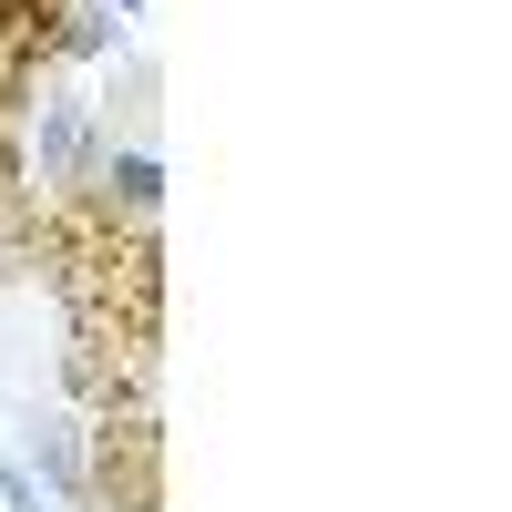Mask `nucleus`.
Wrapping results in <instances>:
<instances>
[{
    "mask_svg": "<svg viewBox=\"0 0 512 512\" xmlns=\"http://www.w3.org/2000/svg\"><path fill=\"white\" fill-rule=\"evenodd\" d=\"M93 154H103V123H93V103L41 93V113H31V185H41V195H82Z\"/></svg>",
    "mask_w": 512,
    "mask_h": 512,
    "instance_id": "obj_1",
    "label": "nucleus"
},
{
    "mask_svg": "<svg viewBox=\"0 0 512 512\" xmlns=\"http://www.w3.org/2000/svg\"><path fill=\"white\" fill-rule=\"evenodd\" d=\"M123 52V21L103 11V0H62V21H52V62H103Z\"/></svg>",
    "mask_w": 512,
    "mask_h": 512,
    "instance_id": "obj_2",
    "label": "nucleus"
}]
</instances>
